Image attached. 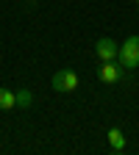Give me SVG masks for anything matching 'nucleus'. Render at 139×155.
<instances>
[{
	"label": "nucleus",
	"instance_id": "nucleus-6",
	"mask_svg": "<svg viewBox=\"0 0 139 155\" xmlns=\"http://www.w3.org/2000/svg\"><path fill=\"white\" fill-rule=\"evenodd\" d=\"M11 108H17V91L0 89V111H11Z\"/></svg>",
	"mask_w": 139,
	"mask_h": 155
},
{
	"label": "nucleus",
	"instance_id": "nucleus-3",
	"mask_svg": "<svg viewBox=\"0 0 139 155\" xmlns=\"http://www.w3.org/2000/svg\"><path fill=\"white\" fill-rule=\"evenodd\" d=\"M117 53H120V45L114 39H97L95 42V55L100 61H117Z\"/></svg>",
	"mask_w": 139,
	"mask_h": 155
},
{
	"label": "nucleus",
	"instance_id": "nucleus-4",
	"mask_svg": "<svg viewBox=\"0 0 139 155\" xmlns=\"http://www.w3.org/2000/svg\"><path fill=\"white\" fill-rule=\"evenodd\" d=\"M97 78H100L103 83H117V81L123 78V67H120V61H103L100 69H97Z\"/></svg>",
	"mask_w": 139,
	"mask_h": 155
},
{
	"label": "nucleus",
	"instance_id": "nucleus-5",
	"mask_svg": "<svg viewBox=\"0 0 139 155\" xmlns=\"http://www.w3.org/2000/svg\"><path fill=\"white\" fill-rule=\"evenodd\" d=\"M109 147H111L114 152H123V150H125V133L117 130V127H111V130H109Z\"/></svg>",
	"mask_w": 139,
	"mask_h": 155
},
{
	"label": "nucleus",
	"instance_id": "nucleus-2",
	"mask_svg": "<svg viewBox=\"0 0 139 155\" xmlns=\"http://www.w3.org/2000/svg\"><path fill=\"white\" fill-rule=\"evenodd\" d=\"M50 83L56 91H75L78 89V75L72 69H58L53 78H50Z\"/></svg>",
	"mask_w": 139,
	"mask_h": 155
},
{
	"label": "nucleus",
	"instance_id": "nucleus-8",
	"mask_svg": "<svg viewBox=\"0 0 139 155\" xmlns=\"http://www.w3.org/2000/svg\"><path fill=\"white\" fill-rule=\"evenodd\" d=\"M136 3H139V0H136Z\"/></svg>",
	"mask_w": 139,
	"mask_h": 155
},
{
	"label": "nucleus",
	"instance_id": "nucleus-7",
	"mask_svg": "<svg viewBox=\"0 0 139 155\" xmlns=\"http://www.w3.org/2000/svg\"><path fill=\"white\" fill-rule=\"evenodd\" d=\"M33 105V94L28 89H19L17 91V108H31Z\"/></svg>",
	"mask_w": 139,
	"mask_h": 155
},
{
	"label": "nucleus",
	"instance_id": "nucleus-1",
	"mask_svg": "<svg viewBox=\"0 0 139 155\" xmlns=\"http://www.w3.org/2000/svg\"><path fill=\"white\" fill-rule=\"evenodd\" d=\"M117 61H120L123 69H136L139 67V36H131V39H125V45H120Z\"/></svg>",
	"mask_w": 139,
	"mask_h": 155
}]
</instances>
